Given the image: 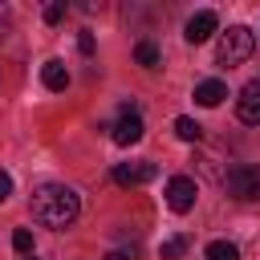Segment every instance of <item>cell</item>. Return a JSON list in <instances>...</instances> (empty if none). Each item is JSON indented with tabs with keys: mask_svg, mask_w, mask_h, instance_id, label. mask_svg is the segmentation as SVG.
Returning a JSON list of instances; mask_svg holds the SVG:
<instances>
[{
	"mask_svg": "<svg viewBox=\"0 0 260 260\" xmlns=\"http://www.w3.org/2000/svg\"><path fill=\"white\" fill-rule=\"evenodd\" d=\"M81 211V199L73 187H61V183H45L32 191V219L45 223V228H69Z\"/></svg>",
	"mask_w": 260,
	"mask_h": 260,
	"instance_id": "cell-1",
	"label": "cell"
},
{
	"mask_svg": "<svg viewBox=\"0 0 260 260\" xmlns=\"http://www.w3.org/2000/svg\"><path fill=\"white\" fill-rule=\"evenodd\" d=\"M203 256H207V260H240V248H236L232 240H211Z\"/></svg>",
	"mask_w": 260,
	"mask_h": 260,
	"instance_id": "cell-11",
	"label": "cell"
},
{
	"mask_svg": "<svg viewBox=\"0 0 260 260\" xmlns=\"http://www.w3.org/2000/svg\"><path fill=\"white\" fill-rule=\"evenodd\" d=\"M8 28H12V16H8V8H4V4H0V41H4V37H8Z\"/></svg>",
	"mask_w": 260,
	"mask_h": 260,
	"instance_id": "cell-19",
	"label": "cell"
},
{
	"mask_svg": "<svg viewBox=\"0 0 260 260\" xmlns=\"http://www.w3.org/2000/svg\"><path fill=\"white\" fill-rule=\"evenodd\" d=\"M175 134H179L183 142H199V138H203V126H199L195 118H175Z\"/></svg>",
	"mask_w": 260,
	"mask_h": 260,
	"instance_id": "cell-13",
	"label": "cell"
},
{
	"mask_svg": "<svg viewBox=\"0 0 260 260\" xmlns=\"http://www.w3.org/2000/svg\"><path fill=\"white\" fill-rule=\"evenodd\" d=\"M142 130H146V126H142L138 110H134V106L126 102V106H122V114H118V122L110 126V138H114L118 146H134V142L142 138Z\"/></svg>",
	"mask_w": 260,
	"mask_h": 260,
	"instance_id": "cell-5",
	"label": "cell"
},
{
	"mask_svg": "<svg viewBox=\"0 0 260 260\" xmlns=\"http://www.w3.org/2000/svg\"><path fill=\"white\" fill-rule=\"evenodd\" d=\"M183 252H187V240H183V236H171V240H162V248H158L162 260H179Z\"/></svg>",
	"mask_w": 260,
	"mask_h": 260,
	"instance_id": "cell-14",
	"label": "cell"
},
{
	"mask_svg": "<svg viewBox=\"0 0 260 260\" xmlns=\"http://www.w3.org/2000/svg\"><path fill=\"white\" fill-rule=\"evenodd\" d=\"M134 61H138L142 69H154V65H158V45H154V41H138V45H134Z\"/></svg>",
	"mask_w": 260,
	"mask_h": 260,
	"instance_id": "cell-12",
	"label": "cell"
},
{
	"mask_svg": "<svg viewBox=\"0 0 260 260\" xmlns=\"http://www.w3.org/2000/svg\"><path fill=\"white\" fill-rule=\"evenodd\" d=\"M8 195H12V175H8V171H0V203H4Z\"/></svg>",
	"mask_w": 260,
	"mask_h": 260,
	"instance_id": "cell-17",
	"label": "cell"
},
{
	"mask_svg": "<svg viewBox=\"0 0 260 260\" xmlns=\"http://www.w3.org/2000/svg\"><path fill=\"white\" fill-rule=\"evenodd\" d=\"M223 98H228V85L215 81V77H207V81L195 85V102H199V106H219Z\"/></svg>",
	"mask_w": 260,
	"mask_h": 260,
	"instance_id": "cell-10",
	"label": "cell"
},
{
	"mask_svg": "<svg viewBox=\"0 0 260 260\" xmlns=\"http://www.w3.org/2000/svg\"><path fill=\"white\" fill-rule=\"evenodd\" d=\"M106 260H134V252H110Z\"/></svg>",
	"mask_w": 260,
	"mask_h": 260,
	"instance_id": "cell-20",
	"label": "cell"
},
{
	"mask_svg": "<svg viewBox=\"0 0 260 260\" xmlns=\"http://www.w3.org/2000/svg\"><path fill=\"white\" fill-rule=\"evenodd\" d=\"M28 260H32V256H28Z\"/></svg>",
	"mask_w": 260,
	"mask_h": 260,
	"instance_id": "cell-21",
	"label": "cell"
},
{
	"mask_svg": "<svg viewBox=\"0 0 260 260\" xmlns=\"http://www.w3.org/2000/svg\"><path fill=\"white\" fill-rule=\"evenodd\" d=\"M195 199H199V187H195L191 175H175V179H167V207H171V211L187 215V211L195 207Z\"/></svg>",
	"mask_w": 260,
	"mask_h": 260,
	"instance_id": "cell-4",
	"label": "cell"
},
{
	"mask_svg": "<svg viewBox=\"0 0 260 260\" xmlns=\"http://www.w3.org/2000/svg\"><path fill=\"white\" fill-rule=\"evenodd\" d=\"M236 114H240V122L260 126V81H248V85L240 89V98H236Z\"/></svg>",
	"mask_w": 260,
	"mask_h": 260,
	"instance_id": "cell-7",
	"label": "cell"
},
{
	"mask_svg": "<svg viewBox=\"0 0 260 260\" xmlns=\"http://www.w3.org/2000/svg\"><path fill=\"white\" fill-rule=\"evenodd\" d=\"M215 28H219V16H215L211 8H203V12H195V16L187 20V28H183V37H187L191 45H203V41H207V37H211Z\"/></svg>",
	"mask_w": 260,
	"mask_h": 260,
	"instance_id": "cell-8",
	"label": "cell"
},
{
	"mask_svg": "<svg viewBox=\"0 0 260 260\" xmlns=\"http://www.w3.org/2000/svg\"><path fill=\"white\" fill-rule=\"evenodd\" d=\"M223 191L232 195V199H260V167H252V162H236L228 175H223Z\"/></svg>",
	"mask_w": 260,
	"mask_h": 260,
	"instance_id": "cell-3",
	"label": "cell"
},
{
	"mask_svg": "<svg viewBox=\"0 0 260 260\" xmlns=\"http://www.w3.org/2000/svg\"><path fill=\"white\" fill-rule=\"evenodd\" d=\"M12 248L28 256V252H32V232H28V228H16V232H12Z\"/></svg>",
	"mask_w": 260,
	"mask_h": 260,
	"instance_id": "cell-15",
	"label": "cell"
},
{
	"mask_svg": "<svg viewBox=\"0 0 260 260\" xmlns=\"http://www.w3.org/2000/svg\"><path fill=\"white\" fill-rule=\"evenodd\" d=\"M61 20H65V4L57 0V4H49V8H45V24H61Z\"/></svg>",
	"mask_w": 260,
	"mask_h": 260,
	"instance_id": "cell-16",
	"label": "cell"
},
{
	"mask_svg": "<svg viewBox=\"0 0 260 260\" xmlns=\"http://www.w3.org/2000/svg\"><path fill=\"white\" fill-rule=\"evenodd\" d=\"M158 171H154V162H122V167H114V183L118 187H142V183H150Z\"/></svg>",
	"mask_w": 260,
	"mask_h": 260,
	"instance_id": "cell-6",
	"label": "cell"
},
{
	"mask_svg": "<svg viewBox=\"0 0 260 260\" xmlns=\"http://www.w3.org/2000/svg\"><path fill=\"white\" fill-rule=\"evenodd\" d=\"M41 81H45V89L61 93V89L69 85V69H65L61 61H45V65H41Z\"/></svg>",
	"mask_w": 260,
	"mask_h": 260,
	"instance_id": "cell-9",
	"label": "cell"
},
{
	"mask_svg": "<svg viewBox=\"0 0 260 260\" xmlns=\"http://www.w3.org/2000/svg\"><path fill=\"white\" fill-rule=\"evenodd\" d=\"M77 49L89 57V53H93V32H81V37H77Z\"/></svg>",
	"mask_w": 260,
	"mask_h": 260,
	"instance_id": "cell-18",
	"label": "cell"
},
{
	"mask_svg": "<svg viewBox=\"0 0 260 260\" xmlns=\"http://www.w3.org/2000/svg\"><path fill=\"white\" fill-rule=\"evenodd\" d=\"M252 49H256V37H252L244 24H232V28L219 37V45H215V61L232 69V65L248 61V57H252Z\"/></svg>",
	"mask_w": 260,
	"mask_h": 260,
	"instance_id": "cell-2",
	"label": "cell"
}]
</instances>
